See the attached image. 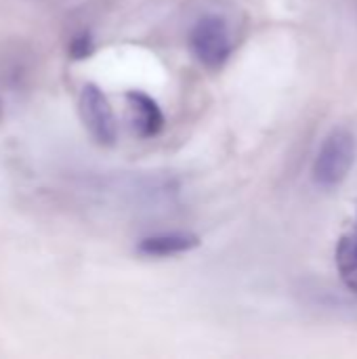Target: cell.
<instances>
[{
    "instance_id": "obj_7",
    "label": "cell",
    "mask_w": 357,
    "mask_h": 359,
    "mask_svg": "<svg viewBox=\"0 0 357 359\" xmlns=\"http://www.w3.org/2000/svg\"><path fill=\"white\" fill-rule=\"evenodd\" d=\"M95 50V40L88 32H78L72 36L69 44H67V53L72 59L76 61H82V59H88Z\"/></svg>"
},
{
    "instance_id": "obj_8",
    "label": "cell",
    "mask_w": 357,
    "mask_h": 359,
    "mask_svg": "<svg viewBox=\"0 0 357 359\" xmlns=\"http://www.w3.org/2000/svg\"><path fill=\"white\" fill-rule=\"evenodd\" d=\"M356 8H357V0H356Z\"/></svg>"
},
{
    "instance_id": "obj_6",
    "label": "cell",
    "mask_w": 357,
    "mask_h": 359,
    "mask_svg": "<svg viewBox=\"0 0 357 359\" xmlns=\"http://www.w3.org/2000/svg\"><path fill=\"white\" fill-rule=\"evenodd\" d=\"M335 263L345 288L357 294V215L349 231H345L337 242Z\"/></svg>"
},
{
    "instance_id": "obj_1",
    "label": "cell",
    "mask_w": 357,
    "mask_h": 359,
    "mask_svg": "<svg viewBox=\"0 0 357 359\" xmlns=\"http://www.w3.org/2000/svg\"><path fill=\"white\" fill-rule=\"evenodd\" d=\"M357 160V137L347 126L332 128L318 147L311 164V179L322 189L339 187L353 170Z\"/></svg>"
},
{
    "instance_id": "obj_3",
    "label": "cell",
    "mask_w": 357,
    "mask_h": 359,
    "mask_svg": "<svg viewBox=\"0 0 357 359\" xmlns=\"http://www.w3.org/2000/svg\"><path fill=\"white\" fill-rule=\"evenodd\" d=\"M80 118L88 135L105 147H112L118 139V124L114 109L97 84H84L80 93Z\"/></svg>"
},
{
    "instance_id": "obj_4",
    "label": "cell",
    "mask_w": 357,
    "mask_h": 359,
    "mask_svg": "<svg viewBox=\"0 0 357 359\" xmlns=\"http://www.w3.org/2000/svg\"><path fill=\"white\" fill-rule=\"evenodd\" d=\"M126 105H128V118L130 126L137 137L151 139L158 137L164 128V114L160 105L141 90H128L126 93Z\"/></svg>"
},
{
    "instance_id": "obj_2",
    "label": "cell",
    "mask_w": 357,
    "mask_h": 359,
    "mask_svg": "<svg viewBox=\"0 0 357 359\" xmlns=\"http://www.w3.org/2000/svg\"><path fill=\"white\" fill-rule=\"evenodd\" d=\"M189 46L204 67L213 72L221 69L229 61L234 50L225 19L219 15L202 17L189 34Z\"/></svg>"
},
{
    "instance_id": "obj_5",
    "label": "cell",
    "mask_w": 357,
    "mask_h": 359,
    "mask_svg": "<svg viewBox=\"0 0 357 359\" xmlns=\"http://www.w3.org/2000/svg\"><path fill=\"white\" fill-rule=\"evenodd\" d=\"M200 246V238L196 233L173 231V233H158L143 238L137 246L139 255L149 259H168L177 255H185Z\"/></svg>"
}]
</instances>
